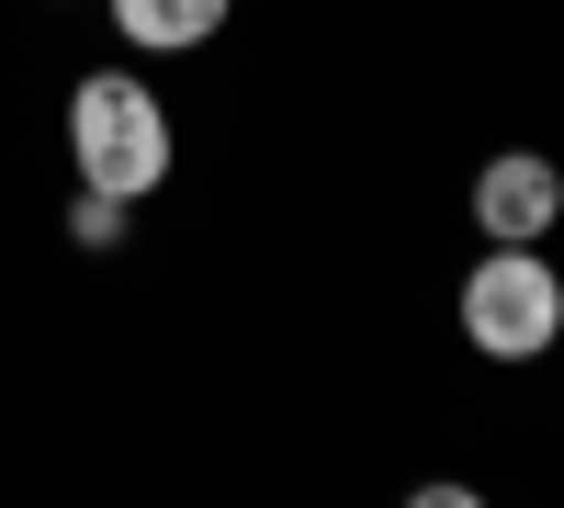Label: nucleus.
Returning a JSON list of instances; mask_svg holds the SVG:
<instances>
[{"instance_id": "obj_3", "label": "nucleus", "mask_w": 564, "mask_h": 508, "mask_svg": "<svg viewBox=\"0 0 564 508\" xmlns=\"http://www.w3.org/2000/svg\"><path fill=\"white\" fill-rule=\"evenodd\" d=\"M553 215H564V170H553V159H531V148L486 159V181H475V226H486L497 249H531Z\"/></svg>"}, {"instance_id": "obj_5", "label": "nucleus", "mask_w": 564, "mask_h": 508, "mask_svg": "<svg viewBox=\"0 0 564 508\" xmlns=\"http://www.w3.org/2000/svg\"><path fill=\"white\" fill-rule=\"evenodd\" d=\"M68 226H79V238H90V249H102V238H113V226H124V204H113V193H79V215H68Z\"/></svg>"}, {"instance_id": "obj_2", "label": "nucleus", "mask_w": 564, "mask_h": 508, "mask_svg": "<svg viewBox=\"0 0 564 508\" xmlns=\"http://www.w3.org/2000/svg\"><path fill=\"white\" fill-rule=\"evenodd\" d=\"M553 328H564V283H553V260H531V249L475 260V283H463V339H475L486 361H542Z\"/></svg>"}, {"instance_id": "obj_1", "label": "nucleus", "mask_w": 564, "mask_h": 508, "mask_svg": "<svg viewBox=\"0 0 564 508\" xmlns=\"http://www.w3.org/2000/svg\"><path fill=\"white\" fill-rule=\"evenodd\" d=\"M68 159L90 193H159V170H170V114H159V90L148 79H113V68H90L68 90Z\"/></svg>"}, {"instance_id": "obj_4", "label": "nucleus", "mask_w": 564, "mask_h": 508, "mask_svg": "<svg viewBox=\"0 0 564 508\" xmlns=\"http://www.w3.org/2000/svg\"><path fill=\"white\" fill-rule=\"evenodd\" d=\"M113 23H124V45H204L215 23H226V0H113Z\"/></svg>"}, {"instance_id": "obj_6", "label": "nucleus", "mask_w": 564, "mask_h": 508, "mask_svg": "<svg viewBox=\"0 0 564 508\" xmlns=\"http://www.w3.org/2000/svg\"><path fill=\"white\" fill-rule=\"evenodd\" d=\"M406 508H486V497H475V486H417Z\"/></svg>"}]
</instances>
